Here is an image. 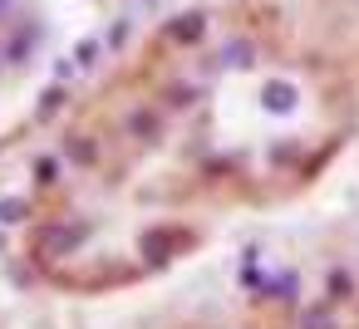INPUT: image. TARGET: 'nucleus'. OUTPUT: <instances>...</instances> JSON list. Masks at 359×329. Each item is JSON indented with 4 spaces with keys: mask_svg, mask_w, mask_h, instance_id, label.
Listing matches in <instances>:
<instances>
[{
    "mask_svg": "<svg viewBox=\"0 0 359 329\" xmlns=\"http://www.w3.org/2000/svg\"><path fill=\"white\" fill-rule=\"evenodd\" d=\"M305 329H330V314H305Z\"/></svg>",
    "mask_w": 359,
    "mask_h": 329,
    "instance_id": "4",
    "label": "nucleus"
},
{
    "mask_svg": "<svg viewBox=\"0 0 359 329\" xmlns=\"http://www.w3.org/2000/svg\"><path fill=\"white\" fill-rule=\"evenodd\" d=\"M20 211H25L20 202H0V222H20Z\"/></svg>",
    "mask_w": 359,
    "mask_h": 329,
    "instance_id": "2",
    "label": "nucleus"
},
{
    "mask_svg": "<svg viewBox=\"0 0 359 329\" xmlns=\"http://www.w3.org/2000/svg\"><path fill=\"white\" fill-rule=\"evenodd\" d=\"M74 241H79V231H44V236H40L44 251H64V246H74Z\"/></svg>",
    "mask_w": 359,
    "mask_h": 329,
    "instance_id": "1",
    "label": "nucleus"
},
{
    "mask_svg": "<svg viewBox=\"0 0 359 329\" xmlns=\"http://www.w3.org/2000/svg\"><path fill=\"white\" fill-rule=\"evenodd\" d=\"M35 172H40V182H55V157H40Z\"/></svg>",
    "mask_w": 359,
    "mask_h": 329,
    "instance_id": "3",
    "label": "nucleus"
}]
</instances>
